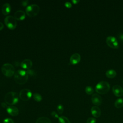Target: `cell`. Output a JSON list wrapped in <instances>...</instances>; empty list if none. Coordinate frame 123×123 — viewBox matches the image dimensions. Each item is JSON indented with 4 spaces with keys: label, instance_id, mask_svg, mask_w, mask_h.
<instances>
[{
    "label": "cell",
    "instance_id": "6da1fadb",
    "mask_svg": "<svg viewBox=\"0 0 123 123\" xmlns=\"http://www.w3.org/2000/svg\"><path fill=\"white\" fill-rule=\"evenodd\" d=\"M28 78V74L26 71L23 70H18L14 74V79L16 83L19 85L25 84Z\"/></svg>",
    "mask_w": 123,
    "mask_h": 123
},
{
    "label": "cell",
    "instance_id": "7a4b0ae2",
    "mask_svg": "<svg viewBox=\"0 0 123 123\" xmlns=\"http://www.w3.org/2000/svg\"><path fill=\"white\" fill-rule=\"evenodd\" d=\"M18 94L15 92H9L5 96V102L11 106L16 104L18 102Z\"/></svg>",
    "mask_w": 123,
    "mask_h": 123
},
{
    "label": "cell",
    "instance_id": "3957f363",
    "mask_svg": "<svg viewBox=\"0 0 123 123\" xmlns=\"http://www.w3.org/2000/svg\"><path fill=\"white\" fill-rule=\"evenodd\" d=\"M110 86L107 82L106 81H100L98 83L96 86L95 89L96 92L100 94H106L110 90Z\"/></svg>",
    "mask_w": 123,
    "mask_h": 123
},
{
    "label": "cell",
    "instance_id": "277c9868",
    "mask_svg": "<svg viewBox=\"0 0 123 123\" xmlns=\"http://www.w3.org/2000/svg\"><path fill=\"white\" fill-rule=\"evenodd\" d=\"M1 72L6 76L10 77L15 74V70L13 66L10 63H5L1 67Z\"/></svg>",
    "mask_w": 123,
    "mask_h": 123
},
{
    "label": "cell",
    "instance_id": "5b68a950",
    "mask_svg": "<svg viewBox=\"0 0 123 123\" xmlns=\"http://www.w3.org/2000/svg\"><path fill=\"white\" fill-rule=\"evenodd\" d=\"M40 8L36 4H32L28 5L25 10L26 14L29 17H34L39 13Z\"/></svg>",
    "mask_w": 123,
    "mask_h": 123
},
{
    "label": "cell",
    "instance_id": "8992f818",
    "mask_svg": "<svg viewBox=\"0 0 123 123\" xmlns=\"http://www.w3.org/2000/svg\"><path fill=\"white\" fill-rule=\"evenodd\" d=\"M4 23L7 27L10 29H14L16 27V20L13 16H7L4 19Z\"/></svg>",
    "mask_w": 123,
    "mask_h": 123
},
{
    "label": "cell",
    "instance_id": "52a82bcc",
    "mask_svg": "<svg viewBox=\"0 0 123 123\" xmlns=\"http://www.w3.org/2000/svg\"><path fill=\"white\" fill-rule=\"evenodd\" d=\"M32 96L31 91L27 88H24L20 91L19 97L23 101L29 100Z\"/></svg>",
    "mask_w": 123,
    "mask_h": 123
},
{
    "label": "cell",
    "instance_id": "ba28073f",
    "mask_svg": "<svg viewBox=\"0 0 123 123\" xmlns=\"http://www.w3.org/2000/svg\"><path fill=\"white\" fill-rule=\"evenodd\" d=\"M106 43L108 46L113 49L119 48V43L117 39L112 36H109L106 38Z\"/></svg>",
    "mask_w": 123,
    "mask_h": 123
},
{
    "label": "cell",
    "instance_id": "9c48e42d",
    "mask_svg": "<svg viewBox=\"0 0 123 123\" xmlns=\"http://www.w3.org/2000/svg\"><path fill=\"white\" fill-rule=\"evenodd\" d=\"M91 99L92 102L97 106L100 105L102 102V98L98 94H93L91 97Z\"/></svg>",
    "mask_w": 123,
    "mask_h": 123
},
{
    "label": "cell",
    "instance_id": "30bf717a",
    "mask_svg": "<svg viewBox=\"0 0 123 123\" xmlns=\"http://www.w3.org/2000/svg\"><path fill=\"white\" fill-rule=\"evenodd\" d=\"M113 94L117 97H121L123 95V89L119 85H115L112 87Z\"/></svg>",
    "mask_w": 123,
    "mask_h": 123
},
{
    "label": "cell",
    "instance_id": "8fae6325",
    "mask_svg": "<svg viewBox=\"0 0 123 123\" xmlns=\"http://www.w3.org/2000/svg\"><path fill=\"white\" fill-rule=\"evenodd\" d=\"M81 60V56L78 53L73 54L70 58V62L72 64H76L80 62Z\"/></svg>",
    "mask_w": 123,
    "mask_h": 123
},
{
    "label": "cell",
    "instance_id": "7c38bea8",
    "mask_svg": "<svg viewBox=\"0 0 123 123\" xmlns=\"http://www.w3.org/2000/svg\"><path fill=\"white\" fill-rule=\"evenodd\" d=\"M7 111L9 114L12 116H17L19 112L17 108L13 106H9L7 108Z\"/></svg>",
    "mask_w": 123,
    "mask_h": 123
},
{
    "label": "cell",
    "instance_id": "4fadbf2b",
    "mask_svg": "<svg viewBox=\"0 0 123 123\" xmlns=\"http://www.w3.org/2000/svg\"><path fill=\"white\" fill-rule=\"evenodd\" d=\"M32 62L28 59H26L24 60L21 63V66L22 67V68L24 69H26V70H29L31 68L32 66Z\"/></svg>",
    "mask_w": 123,
    "mask_h": 123
},
{
    "label": "cell",
    "instance_id": "5bb4252c",
    "mask_svg": "<svg viewBox=\"0 0 123 123\" xmlns=\"http://www.w3.org/2000/svg\"><path fill=\"white\" fill-rule=\"evenodd\" d=\"M91 113L94 117L98 118L101 115V110L98 106H94L91 109Z\"/></svg>",
    "mask_w": 123,
    "mask_h": 123
},
{
    "label": "cell",
    "instance_id": "9a60e30c",
    "mask_svg": "<svg viewBox=\"0 0 123 123\" xmlns=\"http://www.w3.org/2000/svg\"><path fill=\"white\" fill-rule=\"evenodd\" d=\"M14 17L16 20L19 21L23 20L25 18V13L22 10H18L15 12Z\"/></svg>",
    "mask_w": 123,
    "mask_h": 123
},
{
    "label": "cell",
    "instance_id": "2e32d148",
    "mask_svg": "<svg viewBox=\"0 0 123 123\" xmlns=\"http://www.w3.org/2000/svg\"><path fill=\"white\" fill-rule=\"evenodd\" d=\"M11 11V6L9 3H4L1 9V12L4 15H8Z\"/></svg>",
    "mask_w": 123,
    "mask_h": 123
},
{
    "label": "cell",
    "instance_id": "e0dca14e",
    "mask_svg": "<svg viewBox=\"0 0 123 123\" xmlns=\"http://www.w3.org/2000/svg\"><path fill=\"white\" fill-rule=\"evenodd\" d=\"M106 75L110 78H113L116 75V72L113 69H110L106 71Z\"/></svg>",
    "mask_w": 123,
    "mask_h": 123
},
{
    "label": "cell",
    "instance_id": "ac0fdd59",
    "mask_svg": "<svg viewBox=\"0 0 123 123\" xmlns=\"http://www.w3.org/2000/svg\"><path fill=\"white\" fill-rule=\"evenodd\" d=\"M36 123H51L50 119L46 117H41L38 118Z\"/></svg>",
    "mask_w": 123,
    "mask_h": 123
},
{
    "label": "cell",
    "instance_id": "d6986e66",
    "mask_svg": "<svg viewBox=\"0 0 123 123\" xmlns=\"http://www.w3.org/2000/svg\"><path fill=\"white\" fill-rule=\"evenodd\" d=\"M114 106L116 108H121L123 107V98H119L114 102Z\"/></svg>",
    "mask_w": 123,
    "mask_h": 123
},
{
    "label": "cell",
    "instance_id": "ffe728a7",
    "mask_svg": "<svg viewBox=\"0 0 123 123\" xmlns=\"http://www.w3.org/2000/svg\"><path fill=\"white\" fill-rule=\"evenodd\" d=\"M59 123H71L69 120L64 116H61L58 118Z\"/></svg>",
    "mask_w": 123,
    "mask_h": 123
},
{
    "label": "cell",
    "instance_id": "44dd1931",
    "mask_svg": "<svg viewBox=\"0 0 123 123\" xmlns=\"http://www.w3.org/2000/svg\"><path fill=\"white\" fill-rule=\"evenodd\" d=\"M33 97L34 99L37 102H40L42 100V97H41V95H40L39 94L37 93H34L33 95Z\"/></svg>",
    "mask_w": 123,
    "mask_h": 123
},
{
    "label": "cell",
    "instance_id": "7402d4cb",
    "mask_svg": "<svg viewBox=\"0 0 123 123\" xmlns=\"http://www.w3.org/2000/svg\"><path fill=\"white\" fill-rule=\"evenodd\" d=\"M85 92L88 95H91L94 92V89L91 86H87L85 88Z\"/></svg>",
    "mask_w": 123,
    "mask_h": 123
},
{
    "label": "cell",
    "instance_id": "603a6c76",
    "mask_svg": "<svg viewBox=\"0 0 123 123\" xmlns=\"http://www.w3.org/2000/svg\"><path fill=\"white\" fill-rule=\"evenodd\" d=\"M57 110L58 113L60 114H62L63 113V110H64V108H63V105L61 104H59L57 107Z\"/></svg>",
    "mask_w": 123,
    "mask_h": 123
},
{
    "label": "cell",
    "instance_id": "cb8c5ba5",
    "mask_svg": "<svg viewBox=\"0 0 123 123\" xmlns=\"http://www.w3.org/2000/svg\"><path fill=\"white\" fill-rule=\"evenodd\" d=\"M96 119L95 118L90 117L87 119L86 121V123H96Z\"/></svg>",
    "mask_w": 123,
    "mask_h": 123
},
{
    "label": "cell",
    "instance_id": "d4e9b609",
    "mask_svg": "<svg viewBox=\"0 0 123 123\" xmlns=\"http://www.w3.org/2000/svg\"><path fill=\"white\" fill-rule=\"evenodd\" d=\"M3 123H14L13 121L11 118H6L3 120Z\"/></svg>",
    "mask_w": 123,
    "mask_h": 123
},
{
    "label": "cell",
    "instance_id": "484cf974",
    "mask_svg": "<svg viewBox=\"0 0 123 123\" xmlns=\"http://www.w3.org/2000/svg\"><path fill=\"white\" fill-rule=\"evenodd\" d=\"M51 116L54 118H59V116H58V114L55 112V111H52L51 113Z\"/></svg>",
    "mask_w": 123,
    "mask_h": 123
},
{
    "label": "cell",
    "instance_id": "4316f807",
    "mask_svg": "<svg viewBox=\"0 0 123 123\" xmlns=\"http://www.w3.org/2000/svg\"><path fill=\"white\" fill-rule=\"evenodd\" d=\"M64 5H65V6L66 8H71L72 6L71 3L70 2H68H68H66L65 3V4H64Z\"/></svg>",
    "mask_w": 123,
    "mask_h": 123
},
{
    "label": "cell",
    "instance_id": "83f0119b",
    "mask_svg": "<svg viewBox=\"0 0 123 123\" xmlns=\"http://www.w3.org/2000/svg\"><path fill=\"white\" fill-rule=\"evenodd\" d=\"M118 37L120 39V40L122 42H123V33H120L118 36Z\"/></svg>",
    "mask_w": 123,
    "mask_h": 123
},
{
    "label": "cell",
    "instance_id": "f1b7e54d",
    "mask_svg": "<svg viewBox=\"0 0 123 123\" xmlns=\"http://www.w3.org/2000/svg\"><path fill=\"white\" fill-rule=\"evenodd\" d=\"M7 103H6L5 102H2L1 103V106L3 107V108H7V107H8V106H7Z\"/></svg>",
    "mask_w": 123,
    "mask_h": 123
},
{
    "label": "cell",
    "instance_id": "f546056e",
    "mask_svg": "<svg viewBox=\"0 0 123 123\" xmlns=\"http://www.w3.org/2000/svg\"><path fill=\"white\" fill-rule=\"evenodd\" d=\"M3 27H4V25H3V24L1 22H0V31L1 30H2V29L3 28Z\"/></svg>",
    "mask_w": 123,
    "mask_h": 123
},
{
    "label": "cell",
    "instance_id": "4dcf8cb0",
    "mask_svg": "<svg viewBox=\"0 0 123 123\" xmlns=\"http://www.w3.org/2000/svg\"><path fill=\"white\" fill-rule=\"evenodd\" d=\"M28 1H27V0H26V1H23V2H22V5L24 6H26L27 4V2H28Z\"/></svg>",
    "mask_w": 123,
    "mask_h": 123
},
{
    "label": "cell",
    "instance_id": "1f68e13d",
    "mask_svg": "<svg viewBox=\"0 0 123 123\" xmlns=\"http://www.w3.org/2000/svg\"><path fill=\"white\" fill-rule=\"evenodd\" d=\"M72 2L74 3V4H77L78 2H79V0H72Z\"/></svg>",
    "mask_w": 123,
    "mask_h": 123
},
{
    "label": "cell",
    "instance_id": "d6a6232c",
    "mask_svg": "<svg viewBox=\"0 0 123 123\" xmlns=\"http://www.w3.org/2000/svg\"><path fill=\"white\" fill-rule=\"evenodd\" d=\"M122 83H123V81H122Z\"/></svg>",
    "mask_w": 123,
    "mask_h": 123
},
{
    "label": "cell",
    "instance_id": "836d02e7",
    "mask_svg": "<svg viewBox=\"0 0 123 123\" xmlns=\"http://www.w3.org/2000/svg\"></svg>",
    "mask_w": 123,
    "mask_h": 123
}]
</instances>
